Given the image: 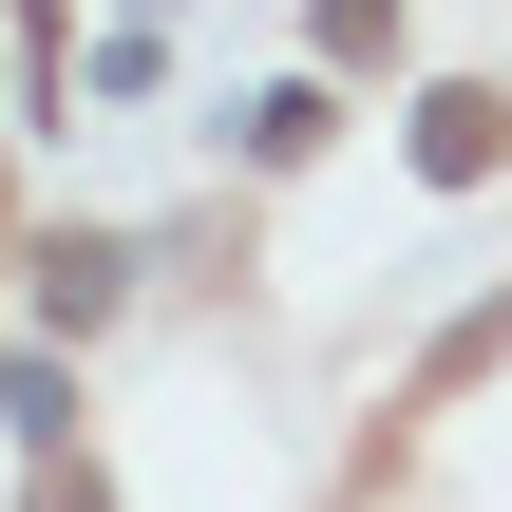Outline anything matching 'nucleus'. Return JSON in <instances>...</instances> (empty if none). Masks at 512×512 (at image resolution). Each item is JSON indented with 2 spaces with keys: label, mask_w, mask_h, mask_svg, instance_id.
Masks as SVG:
<instances>
[{
  "label": "nucleus",
  "mask_w": 512,
  "mask_h": 512,
  "mask_svg": "<svg viewBox=\"0 0 512 512\" xmlns=\"http://www.w3.org/2000/svg\"><path fill=\"white\" fill-rule=\"evenodd\" d=\"M494 152H512V95H418V171L437 190H475Z\"/></svg>",
  "instance_id": "1"
},
{
  "label": "nucleus",
  "mask_w": 512,
  "mask_h": 512,
  "mask_svg": "<svg viewBox=\"0 0 512 512\" xmlns=\"http://www.w3.org/2000/svg\"><path fill=\"white\" fill-rule=\"evenodd\" d=\"M114 285H133V247H95V228L38 247V323H114Z\"/></svg>",
  "instance_id": "2"
},
{
  "label": "nucleus",
  "mask_w": 512,
  "mask_h": 512,
  "mask_svg": "<svg viewBox=\"0 0 512 512\" xmlns=\"http://www.w3.org/2000/svg\"><path fill=\"white\" fill-rule=\"evenodd\" d=\"M323 133H342V95H323V76H285V95H247V152H266V171H285V152H323Z\"/></svg>",
  "instance_id": "3"
},
{
  "label": "nucleus",
  "mask_w": 512,
  "mask_h": 512,
  "mask_svg": "<svg viewBox=\"0 0 512 512\" xmlns=\"http://www.w3.org/2000/svg\"><path fill=\"white\" fill-rule=\"evenodd\" d=\"M323 57H399V0H323Z\"/></svg>",
  "instance_id": "4"
}]
</instances>
